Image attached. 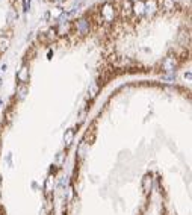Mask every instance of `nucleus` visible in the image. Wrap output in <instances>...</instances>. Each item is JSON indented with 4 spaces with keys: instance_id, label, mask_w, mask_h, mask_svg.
Masks as SVG:
<instances>
[{
    "instance_id": "obj_1",
    "label": "nucleus",
    "mask_w": 192,
    "mask_h": 215,
    "mask_svg": "<svg viewBox=\"0 0 192 215\" xmlns=\"http://www.w3.org/2000/svg\"><path fill=\"white\" fill-rule=\"evenodd\" d=\"M100 12H102V18H103L105 21H107V23H112V21L115 20V15H117L115 6H114L112 3H109V2H106L105 5L102 6Z\"/></svg>"
},
{
    "instance_id": "obj_2",
    "label": "nucleus",
    "mask_w": 192,
    "mask_h": 215,
    "mask_svg": "<svg viewBox=\"0 0 192 215\" xmlns=\"http://www.w3.org/2000/svg\"><path fill=\"white\" fill-rule=\"evenodd\" d=\"M76 30H77V34L82 36H85L89 34V30H91V23H89V18L86 17H82L80 20H77L76 21Z\"/></svg>"
},
{
    "instance_id": "obj_3",
    "label": "nucleus",
    "mask_w": 192,
    "mask_h": 215,
    "mask_svg": "<svg viewBox=\"0 0 192 215\" xmlns=\"http://www.w3.org/2000/svg\"><path fill=\"white\" fill-rule=\"evenodd\" d=\"M159 11V0H144V15L153 17Z\"/></svg>"
},
{
    "instance_id": "obj_4",
    "label": "nucleus",
    "mask_w": 192,
    "mask_h": 215,
    "mask_svg": "<svg viewBox=\"0 0 192 215\" xmlns=\"http://www.w3.org/2000/svg\"><path fill=\"white\" fill-rule=\"evenodd\" d=\"M29 79H30V70L27 65H23L17 73V80L20 82V85H27Z\"/></svg>"
},
{
    "instance_id": "obj_5",
    "label": "nucleus",
    "mask_w": 192,
    "mask_h": 215,
    "mask_svg": "<svg viewBox=\"0 0 192 215\" xmlns=\"http://www.w3.org/2000/svg\"><path fill=\"white\" fill-rule=\"evenodd\" d=\"M162 68L168 73H173L177 68V58L175 56H166L162 62Z\"/></svg>"
},
{
    "instance_id": "obj_6",
    "label": "nucleus",
    "mask_w": 192,
    "mask_h": 215,
    "mask_svg": "<svg viewBox=\"0 0 192 215\" xmlns=\"http://www.w3.org/2000/svg\"><path fill=\"white\" fill-rule=\"evenodd\" d=\"M70 30H71V23L70 21H62V23H59L58 27H56V34H58L59 36L68 35Z\"/></svg>"
},
{
    "instance_id": "obj_7",
    "label": "nucleus",
    "mask_w": 192,
    "mask_h": 215,
    "mask_svg": "<svg viewBox=\"0 0 192 215\" xmlns=\"http://www.w3.org/2000/svg\"><path fill=\"white\" fill-rule=\"evenodd\" d=\"M132 12H133L138 18L144 17V0H138V2L133 3V6H132Z\"/></svg>"
},
{
    "instance_id": "obj_8",
    "label": "nucleus",
    "mask_w": 192,
    "mask_h": 215,
    "mask_svg": "<svg viewBox=\"0 0 192 215\" xmlns=\"http://www.w3.org/2000/svg\"><path fill=\"white\" fill-rule=\"evenodd\" d=\"M132 6H133V2L132 0H122L121 3V12L124 17H129L132 14Z\"/></svg>"
},
{
    "instance_id": "obj_9",
    "label": "nucleus",
    "mask_w": 192,
    "mask_h": 215,
    "mask_svg": "<svg viewBox=\"0 0 192 215\" xmlns=\"http://www.w3.org/2000/svg\"><path fill=\"white\" fill-rule=\"evenodd\" d=\"M151 186H153V177H151V174H145L144 179H142V189H144V193H150L151 191Z\"/></svg>"
},
{
    "instance_id": "obj_10",
    "label": "nucleus",
    "mask_w": 192,
    "mask_h": 215,
    "mask_svg": "<svg viewBox=\"0 0 192 215\" xmlns=\"http://www.w3.org/2000/svg\"><path fill=\"white\" fill-rule=\"evenodd\" d=\"M73 140H74V129H68V130H65V133H64V144L68 147V145H71Z\"/></svg>"
},
{
    "instance_id": "obj_11",
    "label": "nucleus",
    "mask_w": 192,
    "mask_h": 215,
    "mask_svg": "<svg viewBox=\"0 0 192 215\" xmlns=\"http://www.w3.org/2000/svg\"><path fill=\"white\" fill-rule=\"evenodd\" d=\"M29 92V88L27 85H18L17 87V99L18 100H23L26 97V94Z\"/></svg>"
},
{
    "instance_id": "obj_12",
    "label": "nucleus",
    "mask_w": 192,
    "mask_h": 215,
    "mask_svg": "<svg viewBox=\"0 0 192 215\" xmlns=\"http://www.w3.org/2000/svg\"><path fill=\"white\" fill-rule=\"evenodd\" d=\"M9 44H11V39H9L8 36L0 35V52H5V50H8Z\"/></svg>"
},
{
    "instance_id": "obj_13",
    "label": "nucleus",
    "mask_w": 192,
    "mask_h": 215,
    "mask_svg": "<svg viewBox=\"0 0 192 215\" xmlns=\"http://www.w3.org/2000/svg\"><path fill=\"white\" fill-rule=\"evenodd\" d=\"M56 36H58V34H56V27H50L46 34H42V38H44L46 41H53Z\"/></svg>"
},
{
    "instance_id": "obj_14",
    "label": "nucleus",
    "mask_w": 192,
    "mask_h": 215,
    "mask_svg": "<svg viewBox=\"0 0 192 215\" xmlns=\"http://www.w3.org/2000/svg\"><path fill=\"white\" fill-rule=\"evenodd\" d=\"M162 8H163L165 11H174L175 2L174 0H162Z\"/></svg>"
},
{
    "instance_id": "obj_15",
    "label": "nucleus",
    "mask_w": 192,
    "mask_h": 215,
    "mask_svg": "<svg viewBox=\"0 0 192 215\" xmlns=\"http://www.w3.org/2000/svg\"><path fill=\"white\" fill-rule=\"evenodd\" d=\"M18 18V14L14 11V9H9V12H8V17H6V21H8V24L11 26V24H14L15 21H17Z\"/></svg>"
},
{
    "instance_id": "obj_16",
    "label": "nucleus",
    "mask_w": 192,
    "mask_h": 215,
    "mask_svg": "<svg viewBox=\"0 0 192 215\" xmlns=\"http://www.w3.org/2000/svg\"><path fill=\"white\" fill-rule=\"evenodd\" d=\"M88 92H89V95L94 99V97L98 94V85H97L95 82H92V83L89 85V88H88Z\"/></svg>"
},
{
    "instance_id": "obj_17",
    "label": "nucleus",
    "mask_w": 192,
    "mask_h": 215,
    "mask_svg": "<svg viewBox=\"0 0 192 215\" xmlns=\"http://www.w3.org/2000/svg\"><path fill=\"white\" fill-rule=\"evenodd\" d=\"M85 148H86V144L82 143V144H80V147H79V150H77V153H79V156H80V158H83V156H85Z\"/></svg>"
},
{
    "instance_id": "obj_18",
    "label": "nucleus",
    "mask_w": 192,
    "mask_h": 215,
    "mask_svg": "<svg viewBox=\"0 0 192 215\" xmlns=\"http://www.w3.org/2000/svg\"><path fill=\"white\" fill-rule=\"evenodd\" d=\"M0 88H2V79H0Z\"/></svg>"
},
{
    "instance_id": "obj_19",
    "label": "nucleus",
    "mask_w": 192,
    "mask_h": 215,
    "mask_svg": "<svg viewBox=\"0 0 192 215\" xmlns=\"http://www.w3.org/2000/svg\"><path fill=\"white\" fill-rule=\"evenodd\" d=\"M54 2H62V0H54Z\"/></svg>"
}]
</instances>
